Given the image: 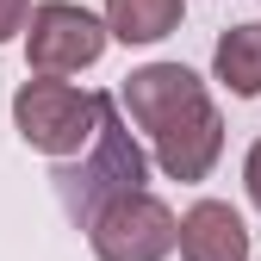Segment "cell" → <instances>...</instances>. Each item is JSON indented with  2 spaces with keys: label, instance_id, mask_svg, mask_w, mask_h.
Instances as JSON below:
<instances>
[{
  "label": "cell",
  "instance_id": "cell-8",
  "mask_svg": "<svg viewBox=\"0 0 261 261\" xmlns=\"http://www.w3.org/2000/svg\"><path fill=\"white\" fill-rule=\"evenodd\" d=\"M106 38L118 44H162L168 31H180L187 0H106Z\"/></svg>",
  "mask_w": 261,
  "mask_h": 261
},
{
  "label": "cell",
  "instance_id": "cell-11",
  "mask_svg": "<svg viewBox=\"0 0 261 261\" xmlns=\"http://www.w3.org/2000/svg\"><path fill=\"white\" fill-rule=\"evenodd\" d=\"M25 13H31V0H0V44H13L25 31Z\"/></svg>",
  "mask_w": 261,
  "mask_h": 261
},
{
  "label": "cell",
  "instance_id": "cell-2",
  "mask_svg": "<svg viewBox=\"0 0 261 261\" xmlns=\"http://www.w3.org/2000/svg\"><path fill=\"white\" fill-rule=\"evenodd\" d=\"M93 124H100V93H87V87L62 81V75H31L13 93V130H19V143L38 149V155H50V162L87 149Z\"/></svg>",
  "mask_w": 261,
  "mask_h": 261
},
{
  "label": "cell",
  "instance_id": "cell-3",
  "mask_svg": "<svg viewBox=\"0 0 261 261\" xmlns=\"http://www.w3.org/2000/svg\"><path fill=\"white\" fill-rule=\"evenodd\" d=\"M81 230H87V249L100 261H168L180 218L168 212V199H155L149 187H137V193L106 199L100 212H87Z\"/></svg>",
  "mask_w": 261,
  "mask_h": 261
},
{
  "label": "cell",
  "instance_id": "cell-9",
  "mask_svg": "<svg viewBox=\"0 0 261 261\" xmlns=\"http://www.w3.org/2000/svg\"><path fill=\"white\" fill-rule=\"evenodd\" d=\"M212 75L237 93V100H261V25H230L212 50Z\"/></svg>",
  "mask_w": 261,
  "mask_h": 261
},
{
  "label": "cell",
  "instance_id": "cell-5",
  "mask_svg": "<svg viewBox=\"0 0 261 261\" xmlns=\"http://www.w3.org/2000/svg\"><path fill=\"white\" fill-rule=\"evenodd\" d=\"M118 106L130 112V124H137L143 137H155V130H168L180 118L212 112V93H205V81L193 75L187 62H143V69L124 75Z\"/></svg>",
  "mask_w": 261,
  "mask_h": 261
},
{
  "label": "cell",
  "instance_id": "cell-10",
  "mask_svg": "<svg viewBox=\"0 0 261 261\" xmlns=\"http://www.w3.org/2000/svg\"><path fill=\"white\" fill-rule=\"evenodd\" d=\"M243 193H249V205L261 212V137H255L249 155H243Z\"/></svg>",
  "mask_w": 261,
  "mask_h": 261
},
{
  "label": "cell",
  "instance_id": "cell-6",
  "mask_svg": "<svg viewBox=\"0 0 261 261\" xmlns=\"http://www.w3.org/2000/svg\"><path fill=\"white\" fill-rule=\"evenodd\" d=\"M218 155H224V118H218V106L199 112V118H180V124H168V130L149 137V162H155L168 180H205V174L218 168Z\"/></svg>",
  "mask_w": 261,
  "mask_h": 261
},
{
  "label": "cell",
  "instance_id": "cell-7",
  "mask_svg": "<svg viewBox=\"0 0 261 261\" xmlns=\"http://www.w3.org/2000/svg\"><path fill=\"white\" fill-rule=\"evenodd\" d=\"M174 249H180V261H249V224H243L237 205L199 199V205L180 218Z\"/></svg>",
  "mask_w": 261,
  "mask_h": 261
},
{
  "label": "cell",
  "instance_id": "cell-1",
  "mask_svg": "<svg viewBox=\"0 0 261 261\" xmlns=\"http://www.w3.org/2000/svg\"><path fill=\"white\" fill-rule=\"evenodd\" d=\"M50 180H56V199H62V212H69L75 224H87V212H100L106 199L137 193L149 180V149L130 137V124L118 118V100H112V93H100V124H93L87 149L62 155Z\"/></svg>",
  "mask_w": 261,
  "mask_h": 261
},
{
  "label": "cell",
  "instance_id": "cell-4",
  "mask_svg": "<svg viewBox=\"0 0 261 261\" xmlns=\"http://www.w3.org/2000/svg\"><path fill=\"white\" fill-rule=\"evenodd\" d=\"M106 19L75 0H38L25 13V62L31 75H81L106 56Z\"/></svg>",
  "mask_w": 261,
  "mask_h": 261
}]
</instances>
